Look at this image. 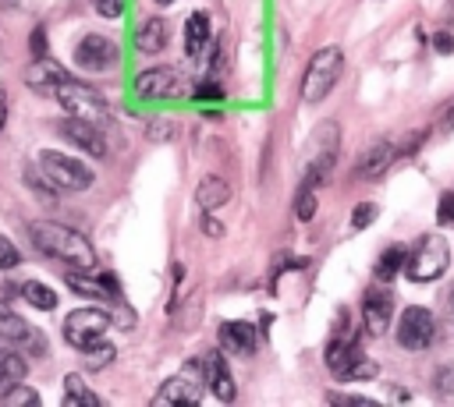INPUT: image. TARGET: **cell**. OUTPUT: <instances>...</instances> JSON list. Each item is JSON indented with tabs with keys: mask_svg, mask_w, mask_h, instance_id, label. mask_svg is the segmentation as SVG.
<instances>
[{
	"mask_svg": "<svg viewBox=\"0 0 454 407\" xmlns=\"http://www.w3.org/2000/svg\"><path fill=\"white\" fill-rule=\"evenodd\" d=\"M202 379H206V389L216 396V400H234V379L223 365V354L220 350H209L202 357Z\"/></svg>",
	"mask_w": 454,
	"mask_h": 407,
	"instance_id": "obj_17",
	"label": "cell"
},
{
	"mask_svg": "<svg viewBox=\"0 0 454 407\" xmlns=\"http://www.w3.org/2000/svg\"><path fill=\"white\" fill-rule=\"evenodd\" d=\"M160 4H170V0H160Z\"/></svg>",
	"mask_w": 454,
	"mask_h": 407,
	"instance_id": "obj_42",
	"label": "cell"
},
{
	"mask_svg": "<svg viewBox=\"0 0 454 407\" xmlns=\"http://www.w3.org/2000/svg\"><path fill=\"white\" fill-rule=\"evenodd\" d=\"M64 78H67V71L60 64H53V60H32V67L25 71V85L32 92H39V96H57Z\"/></svg>",
	"mask_w": 454,
	"mask_h": 407,
	"instance_id": "obj_18",
	"label": "cell"
},
{
	"mask_svg": "<svg viewBox=\"0 0 454 407\" xmlns=\"http://www.w3.org/2000/svg\"><path fill=\"white\" fill-rule=\"evenodd\" d=\"M7 350H11V347H7ZM7 350H4V347H0V357H4V354H7Z\"/></svg>",
	"mask_w": 454,
	"mask_h": 407,
	"instance_id": "obj_41",
	"label": "cell"
},
{
	"mask_svg": "<svg viewBox=\"0 0 454 407\" xmlns=\"http://www.w3.org/2000/svg\"><path fill=\"white\" fill-rule=\"evenodd\" d=\"M167 35H170L167 21L153 14V18H145V21L135 28V50H138V53H160V50L167 46Z\"/></svg>",
	"mask_w": 454,
	"mask_h": 407,
	"instance_id": "obj_20",
	"label": "cell"
},
{
	"mask_svg": "<svg viewBox=\"0 0 454 407\" xmlns=\"http://www.w3.org/2000/svg\"><path fill=\"white\" fill-rule=\"evenodd\" d=\"M53 99L67 110V117H82V120H92V124H99V127L110 124V106H106V99H103L96 88H89L85 81H74L71 74L60 81V88H57Z\"/></svg>",
	"mask_w": 454,
	"mask_h": 407,
	"instance_id": "obj_4",
	"label": "cell"
},
{
	"mask_svg": "<svg viewBox=\"0 0 454 407\" xmlns=\"http://www.w3.org/2000/svg\"><path fill=\"white\" fill-rule=\"evenodd\" d=\"M64 403L67 407H99V393H92L78 375H64Z\"/></svg>",
	"mask_w": 454,
	"mask_h": 407,
	"instance_id": "obj_24",
	"label": "cell"
},
{
	"mask_svg": "<svg viewBox=\"0 0 454 407\" xmlns=\"http://www.w3.org/2000/svg\"><path fill=\"white\" fill-rule=\"evenodd\" d=\"M4 400H7V403H35L39 396H35V389H25V386L18 382V386H14V389H11Z\"/></svg>",
	"mask_w": 454,
	"mask_h": 407,
	"instance_id": "obj_33",
	"label": "cell"
},
{
	"mask_svg": "<svg viewBox=\"0 0 454 407\" xmlns=\"http://www.w3.org/2000/svg\"><path fill=\"white\" fill-rule=\"evenodd\" d=\"M447 258H450L447 241L429 234V237H422V241L415 244V251H408V258H404V276L415 280V283H429V280L443 276Z\"/></svg>",
	"mask_w": 454,
	"mask_h": 407,
	"instance_id": "obj_5",
	"label": "cell"
},
{
	"mask_svg": "<svg viewBox=\"0 0 454 407\" xmlns=\"http://www.w3.org/2000/svg\"><path fill=\"white\" fill-rule=\"evenodd\" d=\"M67 287L82 297H96V301H114L117 297V280L103 276L96 269H71L67 273Z\"/></svg>",
	"mask_w": 454,
	"mask_h": 407,
	"instance_id": "obj_14",
	"label": "cell"
},
{
	"mask_svg": "<svg viewBox=\"0 0 454 407\" xmlns=\"http://www.w3.org/2000/svg\"><path fill=\"white\" fill-rule=\"evenodd\" d=\"M14 265H18V248L7 237H0V269H14Z\"/></svg>",
	"mask_w": 454,
	"mask_h": 407,
	"instance_id": "obj_32",
	"label": "cell"
},
{
	"mask_svg": "<svg viewBox=\"0 0 454 407\" xmlns=\"http://www.w3.org/2000/svg\"><path fill=\"white\" fill-rule=\"evenodd\" d=\"M135 92L145 99H177L184 92V78L174 67H145L135 78Z\"/></svg>",
	"mask_w": 454,
	"mask_h": 407,
	"instance_id": "obj_11",
	"label": "cell"
},
{
	"mask_svg": "<svg viewBox=\"0 0 454 407\" xmlns=\"http://www.w3.org/2000/svg\"><path fill=\"white\" fill-rule=\"evenodd\" d=\"M394 333H397V343H401L404 350H426V347L436 340V319H433L429 308L411 304V308L401 311Z\"/></svg>",
	"mask_w": 454,
	"mask_h": 407,
	"instance_id": "obj_8",
	"label": "cell"
},
{
	"mask_svg": "<svg viewBox=\"0 0 454 407\" xmlns=\"http://www.w3.org/2000/svg\"><path fill=\"white\" fill-rule=\"evenodd\" d=\"M21 297H25L32 308H39V311H53V308H57V294H53V287H46V283H39V280L21 283Z\"/></svg>",
	"mask_w": 454,
	"mask_h": 407,
	"instance_id": "obj_25",
	"label": "cell"
},
{
	"mask_svg": "<svg viewBox=\"0 0 454 407\" xmlns=\"http://www.w3.org/2000/svg\"><path fill=\"white\" fill-rule=\"evenodd\" d=\"M21 379H25V357H21L18 350H7V354L0 357V400H4Z\"/></svg>",
	"mask_w": 454,
	"mask_h": 407,
	"instance_id": "obj_23",
	"label": "cell"
},
{
	"mask_svg": "<svg viewBox=\"0 0 454 407\" xmlns=\"http://www.w3.org/2000/svg\"><path fill=\"white\" fill-rule=\"evenodd\" d=\"M202 230H206L209 237H220V234H223V227H220V223L209 216V209H206V216H202Z\"/></svg>",
	"mask_w": 454,
	"mask_h": 407,
	"instance_id": "obj_37",
	"label": "cell"
},
{
	"mask_svg": "<svg viewBox=\"0 0 454 407\" xmlns=\"http://www.w3.org/2000/svg\"><path fill=\"white\" fill-rule=\"evenodd\" d=\"M0 340L18 350V354H28V357H43L46 354V333L35 329L32 322H25L21 315H14L11 308L0 304Z\"/></svg>",
	"mask_w": 454,
	"mask_h": 407,
	"instance_id": "obj_6",
	"label": "cell"
},
{
	"mask_svg": "<svg viewBox=\"0 0 454 407\" xmlns=\"http://www.w3.org/2000/svg\"><path fill=\"white\" fill-rule=\"evenodd\" d=\"M39 173L53 191H89L96 180V173L82 159H74L67 152H53V149L39 152Z\"/></svg>",
	"mask_w": 454,
	"mask_h": 407,
	"instance_id": "obj_3",
	"label": "cell"
},
{
	"mask_svg": "<svg viewBox=\"0 0 454 407\" xmlns=\"http://www.w3.org/2000/svg\"><path fill=\"white\" fill-rule=\"evenodd\" d=\"M294 216L298 219H312L316 216V188H301L294 198Z\"/></svg>",
	"mask_w": 454,
	"mask_h": 407,
	"instance_id": "obj_28",
	"label": "cell"
},
{
	"mask_svg": "<svg viewBox=\"0 0 454 407\" xmlns=\"http://www.w3.org/2000/svg\"><path fill=\"white\" fill-rule=\"evenodd\" d=\"M117 60H121V50L110 35H85L74 46V64L85 71H110L117 67Z\"/></svg>",
	"mask_w": 454,
	"mask_h": 407,
	"instance_id": "obj_10",
	"label": "cell"
},
{
	"mask_svg": "<svg viewBox=\"0 0 454 407\" xmlns=\"http://www.w3.org/2000/svg\"><path fill=\"white\" fill-rule=\"evenodd\" d=\"M376 216H380V205H376V202H362V205L351 212V227H355V230H365Z\"/></svg>",
	"mask_w": 454,
	"mask_h": 407,
	"instance_id": "obj_29",
	"label": "cell"
},
{
	"mask_svg": "<svg viewBox=\"0 0 454 407\" xmlns=\"http://www.w3.org/2000/svg\"><path fill=\"white\" fill-rule=\"evenodd\" d=\"M4 124H7V88L0 85V131H4Z\"/></svg>",
	"mask_w": 454,
	"mask_h": 407,
	"instance_id": "obj_39",
	"label": "cell"
},
{
	"mask_svg": "<svg viewBox=\"0 0 454 407\" xmlns=\"http://www.w3.org/2000/svg\"><path fill=\"white\" fill-rule=\"evenodd\" d=\"M28 234H32V244L43 255H50V258H57L71 269H96V248L78 230H71L64 223H53V219H35L28 227Z\"/></svg>",
	"mask_w": 454,
	"mask_h": 407,
	"instance_id": "obj_1",
	"label": "cell"
},
{
	"mask_svg": "<svg viewBox=\"0 0 454 407\" xmlns=\"http://www.w3.org/2000/svg\"><path fill=\"white\" fill-rule=\"evenodd\" d=\"M394 159H397V142H390V138L372 142V145L362 152V159H358L355 173H358V177H365V180H376V177H383V173L394 166Z\"/></svg>",
	"mask_w": 454,
	"mask_h": 407,
	"instance_id": "obj_16",
	"label": "cell"
},
{
	"mask_svg": "<svg viewBox=\"0 0 454 407\" xmlns=\"http://www.w3.org/2000/svg\"><path fill=\"white\" fill-rule=\"evenodd\" d=\"M436 216H440V223H454V191H447V195L440 198Z\"/></svg>",
	"mask_w": 454,
	"mask_h": 407,
	"instance_id": "obj_34",
	"label": "cell"
},
{
	"mask_svg": "<svg viewBox=\"0 0 454 407\" xmlns=\"http://www.w3.org/2000/svg\"><path fill=\"white\" fill-rule=\"evenodd\" d=\"M32 50H35V53H39V50H46V32H43V28H35V32H32Z\"/></svg>",
	"mask_w": 454,
	"mask_h": 407,
	"instance_id": "obj_38",
	"label": "cell"
},
{
	"mask_svg": "<svg viewBox=\"0 0 454 407\" xmlns=\"http://www.w3.org/2000/svg\"><path fill=\"white\" fill-rule=\"evenodd\" d=\"M440 131H454V106H450V110L440 117Z\"/></svg>",
	"mask_w": 454,
	"mask_h": 407,
	"instance_id": "obj_40",
	"label": "cell"
},
{
	"mask_svg": "<svg viewBox=\"0 0 454 407\" xmlns=\"http://www.w3.org/2000/svg\"><path fill=\"white\" fill-rule=\"evenodd\" d=\"M60 134H64L71 145H78L82 152H89V156H106L103 127H99V124H92V120L67 117V120H60Z\"/></svg>",
	"mask_w": 454,
	"mask_h": 407,
	"instance_id": "obj_13",
	"label": "cell"
},
{
	"mask_svg": "<svg viewBox=\"0 0 454 407\" xmlns=\"http://www.w3.org/2000/svg\"><path fill=\"white\" fill-rule=\"evenodd\" d=\"M231 198V184L223 180V177H216V173H209V177H202L199 180V188H195V202L202 205V209H220L223 202Z\"/></svg>",
	"mask_w": 454,
	"mask_h": 407,
	"instance_id": "obj_22",
	"label": "cell"
},
{
	"mask_svg": "<svg viewBox=\"0 0 454 407\" xmlns=\"http://www.w3.org/2000/svg\"><path fill=\"white\" fill-rule=\"evenodd\" d=\"M96 7H99V14H106V18H117L121 11H124V0H92Z\"/></svg>",
	"mask_w": 454,
	"mask_h": 407,
	"instance_id": "obj_35",
	"label": "cell"
},
{
	"mask_svg": "<svg viewBox=\"0 0 454 407\" xmlns=\"http://www.w3.org/2000/svg\"><path fill=\"white\" fill-rule=\"evenodd\" d=\"M344 71V53L340 46H319L309 64H305V74H301V99L305 103H319L323 96H330V88L337 85Z\"/></svg>",
	"mask_w": 454,
	"mask_h": 407,
	"instance_id": "obj_2",
	"label": "cell"
},
{
	"mask_svg": "<svg viewBox=\"0 0 454 407\" xmlns=\"http://www.w3.org/2000/svg\"><path fill=\"white\" fill-rule=\"evenodd\" d=\"M206 393V379H202V361H188L181 375L167 379L160 389H156V403H181V407H192L199 403Z\"/></svg>",
	"mask_w": 454,
	"mask_h": 407,
	"instance_id": "obj_9",
	"label": "cell"
},
{
	"mask_svg": "<svg viewBox=\"0 0 454 407\" xmlns=\"http://www.w3.org/2000/svg\"><path fill=\"white\" fill-rule=\"evenodd\" d=\"M433 46H436L440 53H454V35H450V32H436V35H433Z\"/></svg>",
	"mask_w": 454,
	"mask_h": 407,
	"instance_id": "obj_36",
	"label": "cell"
},
{
	"mask_svg": "<svg viewBox=\"0 0 454 407\" xmlns=\"http://www.w3.org/2000/svg\"><path fill=\"white\" fill-rule=\"evenodd\" d=\"M110 329V315L99 311V308H74L67 319H64V340L74 347V350H85L92 343H99Z\"/></svg>",
	"mask_w": 454,
	"mask_h": 407,
	"instance_id": "obj_7",
	"label": "cell"
},
{
	"mask_svg": "<svg viewBox=\"0 0 454 407\" xmlns=\"http://www.w3.org/2000/svg\"><path fill=\"white\" fill-rule=\"evenodd\" d=\"M209 42H213L209 21H206V14H202V11H195V14L184 21V53H188V57H202Z\"/></svg>",
	"mask_w": 454,
	"mask_h": 407,
	"instance_id": "obj_21",
	"label": "cell"
},
{
	"mask_svg": "<svg viewBox=\"0 0 454 407\" xmlns=\"http://www.w3.org/2000/svg\"><path fill=\"white\" fill-rule=\"evenodd\" d=\"M82 354H85V361H89L92 368H103V365H110V361H114V347H110V343H103V340H99V343H92V347H85Z\"/></svg>",
	"mask_w": 454,
	"mask_h": 407,
	"instance_id": "obj_27",
	"label": "cell"
},
{
	"mask_svg": "<svg viewBox=\"0 0 454 407\" xmlns=\"http://www.w3.org/2000/svg\"><path fill=\"white\" fill-rule=\"evenodd\" d=\"M192 99H199V103H220L223 99V88L206 81V85H195V96Z\"/></svg>",
	"mask_w": 454,
	"mask_h": 407,
	"instance_id": "obj_31",
	"label": "cell"
},
{
	"mask_svg": "<svg viewBox=\"0 0 454 407\" xmlns=\"http://www.w3.org/2000/svg\"><path fill=\"white\" fill-rule=\"evenodd\" d=\"M259 343V333L252 322H223L220 326V347L234 354H252Z\"/></svg>",
	"mask_w": 454,
	"mask_h": 407,
	"instance_id": "obj_19",
	"label": "cell"
},
{
	"mask_svg": "<svg viewBox=\"0 0 454 407\" xmlns=\"http://www.w3.org/2000/svg\"><path fill=\"white\" fill-rule=\"evenodd\" d=\"M390 315H394V297L383 290H369L362 297V322L369 336H383L390 329Z\"/></svg>",
	"mask_w": 454,
	"mask_h": 407,
	"instance_id": "obj_15",
	"label": "cell"
},
{
	"mask_svg": "<svg viewBox=\"0 0 454 407\" xmlns=\"http://www.w3.org/2000/svg\"><path fill=\"white\" fill-rule=\"evenodd\" d=\"M404 258H408V251H404L401 244L387 248V251L380 255V262H376V276H380V280H390V276H397V273L404 269Z\"/></svg>",
	"mask_w": 454,
	"mask_h": 407,
	"instance_id": "obj_26",
	"label": "cell"
},
{
	"mask_svg": "<svg viewBox=\"0 0 454 407\" xmlns=\"http://www.w3.org/2000/svg\"><path fill=\"white\" fill-rule=\"evenodd\" d=\"M174 131H177V127H174L170 120H163V117H160V120H149L145 138H149V142H170V138H174Z\"/></svg>",
	"mask_w": 454,
	"mask_h": 407,
	"instance_id": "obj_30",
	"label": "cell"
},
{
	"mask_svg": "<svg viewBox=\"0 0 454 407\" xmlns=\"http://www.w3.org/2000/svg\"><path fill=\"white\" fill-rule=\"evenodd\" d=\"M358 361H362V350H358L355 336L344 333V326H337L333 340L326 343V368H330L337 379H351L355 368H358Z\"/></svg>",
	"mask_w": 454,
	"mask_h": 407,
	"instance_id": "obj_12",
	"label": "cell"
}]
</instances>
